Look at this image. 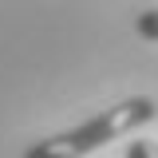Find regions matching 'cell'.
I'll use <instances>...</instances> for the list:
<instances>
[{
  "label": "cell",
  "mask_w": 158,
  "mask_h": 158,
  "mask_svg": "<svg viewBox=\"0 0 158 158\" xmlns=\"http://www.w3.org/2000/svg\"><path fill=\"white\" fill-rule=\"evenodd\" d=\"M154 115H158V103L150 95H131L115 107L91 115L87 123L71 127V131H59L52 138L32 142L24 150V158H83L99 146H107V142H115V138L138 131V127H146V123H154Z\"/></svg>",
  "instance_id": "6da1fadb"
},
{
  "label": "cell",
  "mask_w": 158,
  "mask_h": 158,
  "mask_svg": "<svg viewBox=\"0 0 158 158\" xmlns=\"http://www.w3.org/2000/svg\"><path fill=\"white\" fill-rule=\"evenodd\" d=\"M135 32H138L142 40H154V44H158V8L138 12V16H135Z\"/></svg>",
  "instance_id": "7a4b0ae2"
},
{
  "label": "cell",
  "mask_w": 158,
  "mask_h": 158,
  "mask_svg": "<svg viewBox=\"0 0 158 158\" xmlns=\"http://www.w3.org/2000/svg\"><path fill=\"white\" fill-rule=\"evenodd\" d=\"M127 158H158V142L154 138H131L127 142Z\"/></svg>",
  "instance_id": "3957f363"
}]
</instances>
